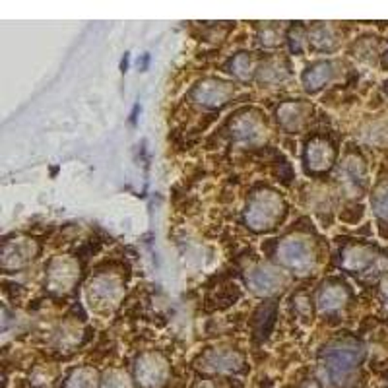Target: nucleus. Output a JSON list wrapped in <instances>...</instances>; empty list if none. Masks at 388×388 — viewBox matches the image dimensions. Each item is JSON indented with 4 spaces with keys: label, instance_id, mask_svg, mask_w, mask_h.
<instances>
[{
    "label": "nucleus",
    "instance_id": "1",
    "mask_svg": "<svg viewBox=\"0 0 388 388\" xmlns=\"http://www.w3.org/2000/svg\"><path fill=\"white\" fill-rule=\"evenodd\" d=\"M363 359V349L354 344H332L320 354V377L330 387H344Z\"/></svg>",
    "mask_w": 388,
    "mask_h": 388
},
{
    "label": "nucleus",
    "instance_id": "2",
    "mask_svg": "<svg viewBox=\"0 0 388 388\" xmlns=\"http://www.w3.org/2000/svg\"><path fill=\"white\" fill-rule=\"evenodd\" d=\"M285 214V204L282 196L272 190H262V193L255 194L250 198L249 206H247V214L245 220L249 223V228L264 231V229H272Z\"/></svg>",
    "mask_w": 388,
    "mask_h": 388
},
{
    "label": "nucleus",
    "instance_id": "3",
    "mask_svg": "<svg viewBox=\"0 0 388 388\" xmlns=\"http://www.w3.org/2000/svg\"><path fill=\"white\" fill-rule=\"evenodd\" d=\"M277 262L284 268L293 272H309L315 266V252H312L311 245L305 239L299 237H287L277 245L276 250Z\"/></svg>",
    "mask_w": 388,
    "mask_h": 388
},
{
    "label": "nucleus",
    "instance_id": "4",
    "mask_svg": "<svg viewBox=\"0 0 388 388\" xmlns=\"http://www.w3.org/2000/svg\"><path fill=\"white\" fill-rule=\"evenodd\" d=\"M167 363L160 355L146 354L136 363V379L144 388H160L167 379Z\"/></svg>",
    "mask_w": 388,
    "mask_h": 388
},
{
    "label": "nucleus",
    "instance_id": "5",
    "mask_svg": "<svg viewBox=\"0 0 388 388\" xmlns=\"http://www.w3.org/2000/svg\"><path fill=\"white\" fill-rule=\"evenodd\" d=\"M231 96H233V88L223 80H204L194 90V99L208 107H220Z\"/></svg>",
    "mask_w": 388,
    "mask_h": 388
},
{
    "label": "nucleus",
    "instance_id": "6",
    "mask_svg": "<svg viewBox=\"0 0 388 388\" xmlns=\"http://www.w3.org/2000/svg\"><path fill=\"white\" fill-rule=\"evenodd\" d=\"M247 282L258 295H270L284 285V276L280 272L266 268V266H257L247 274Z\"/></svg>",
    "mask_w": 388,
    "mask_h": 388
},
{
    "label": "nucleus",
    "instance_id": "7",
    "mask_svg": "<svg viewBox=\"0 0 388 388\" xmlns=\"http://www.w3.org/2000/svg\"><path fill=\"white\" fill-rule=\"evenodd\" d=\"M379 260V257L374 255L373 249L369 247H363V245H354V247H347L344 252H342V260L340 264L349 272H363L369 270L374 262Z\"/></svg>",
    "mask_w": 388,
    "mask_h": 388
},
{
    "label": "nucleus",
    "instance_id": "8",
    "mask_svg": "<svg viewBox=\"0 0 388 388\" xmlns=\"http://www.w3.org/2000/svg\"><path fill=\"white\" fill-rule=\"evenodd\" d=\"M35 242L29 239H18V241L6 242L2 250V264L6 268H20L28 264L35 255Z\"/></svg>",
    "mask_w": 388,
    "mask_h": 388
},
{
    "label": "nucleus",
    "instance_id": "9",
    "mask_svg": "<svg viewBox=\"0 0 388 388\" xmlns=\"http://www.w3.org/2000/svg\"><path fill=\"white\" fill-rule=\"evenodd\" d=\"M204 369L218 371V373H237L242 367V357L237 352L228 349H214L208 355H204Z\"/></svg>",
    "mask_w": 388,
    "mask_h": 388
},
{
    "label": "nucleus",
    "instance_id": "10",
    "mask_svg": "<svg viewBox=\"0 0 388 388\" xmlns=\"http://www.w3.org/2000/svg\"><path fill=\"white\" fill-rule=\"evenodd\" d=\"M334 161V148L326 140L315 138L307 146V163L312 171H325Z\"/></svg>",
    "mask_w": 388,
    "mask_h": 388
},
{
    "label": "nucleus",
    "instance_id": "11",
    "mask_svg": "<svg viewBox=\"0 0 388 388\" xmlns=\"http://www.w3.org/2000/svg\"><path fill=\"white\" fill-rule=\"evenodd\" d=\"M76 277V268L70 260H55L51 264V270H48V282L55 290H66Z\"/></svg>",
    "mask_w": 388,
    "mask_h": 388
},
{
    "label": "nucleus",
    "instance_id": "12",
    "mask_svg": "<svg viewBox=\"0 0 388 388\" xmlns=\"http://www.w3.org/2000/svg\"><path fill=\"white\" fill-rule=\"evenodd\" d=\"M346 297H347L346 290H344L342 285L326 284L322 285V290L319 291V299H317V303H319L320 311L332 312L346 303Z\"/></svg>",
    "mask_w": 388,
    "mask_h": 388
},
{
    "label": "nucleus",
    "instance_id": "13",
    "mask_svg": "<svg viewBox=\"0 0 388 388\" xmlns=\"http://www.w3.org/2000/svg\"><path fill=\"white\" fill-rule=\"evenodd\" d=\"M332 74L334 70L330 63H315L303 74V83H305V88L309 91H317L319 88L326 86V82L332 78Z\"/></svg>",
    "mask_w": 388,
    "mask_h": 388
},
{
    "label": "nucleus",
    "instance_id": "14",
    "mask_svg": "<svg viewBox=\"0 0 388 388\" xmlns=\"http://www.w3.org/2000/svg\"><path fill=\"white\" fill-rule=\"evenodd\" d=\"M233 132H235V138L239 140H257L262 134V123L255 117H239L233 125Z\"/></svg>",
    "mask_w": 388,
    "mask_h": 388
},
{
    "label": "nucleus",
    "instance_id": "15",
    "mask_svg": "<svg viewBox=\"0 0 388 388\" xmlns=\"http://www.w3.org/2000/svg\"><path fill=\"white\" fill-rule=\"evenodd\" d=\"M91 295H96L99 301H113L118 295V285L109 280V277H97L96 282L91 284Z\"/></svg>",
    "mask_w": 388,
    "mask_h": 388
},
{
    "label": "nucleus",
    "instance_id": "16",
    "mask_svg": "<svg viewBox=\"0 0 388 388\" xmlns=\"http://www.w3.org/2000/svg\"><path fill=\"white\" fill-rule=\"evenodd\" d=\"M97 379L91 369H78L70 374L66 388H96Z\"/></svg>",
    "mask_w": 388,
    "mask_h": 388
},
{
    "label": "nucleus",
    "instance_id": "17",
    "mask_svg": "<svg viewBox=\"0 0 388 388\" xmlns=\"http://www.w3.org/2000/svg\"><path fill=\"white\" fill-rule=\"evenodd\" d=\"M373 210L379 218L388 220V183H382L381 187L374 190Z\"/></svg>",
    "mask_w": 388,
    "mask_h": 388
},
{
    "label": "nucleus",
    "instance_id": "18",
    "mask_svg": "<svg viewBox=\"0 0 388 388\" xmlns=\"http://www.w3.org/2000/svg\"><path fill=\"white\" fill-rule=\"evenodd\" d=\"M231 68H233V72H235V76L245 80V78L250 76V70H252V58H250L247 53H241V55H237L235 58H233Z\"/></svg>",
    "mask_w": 388,
    "mask_h": 388
},
{
    "label": "nucleus",
    "instance_id": "19",
    "mask_svg": "<svg viewBox=\"0 0 388 388\" xmlns=\"http://www.w3.org/2000/svg\"><path fill=\"white\" fill-rule=\"evenodd\" d=\"M101 388H132L131 381L126 379V374L121 371H111V373L105 374V381Z\"/></svg>",
    "mask_w": 388,
    "mask_h": 388
},
{
    "label": "nucleus",
    "instance_id": "20",
    "mask_svg": "<svg viewBox=\"0 0 388 388\" xmlns=\"http://www.w3.org/2000/svg\"><path fill=\"white\" fill-rule=\"evenodd\" d=\"M382 295H384V303H387V307H388V284L382 287Z\"/></svg>",
    "mask_w": 388,
    "mask_h": 388
}]
</instances>
